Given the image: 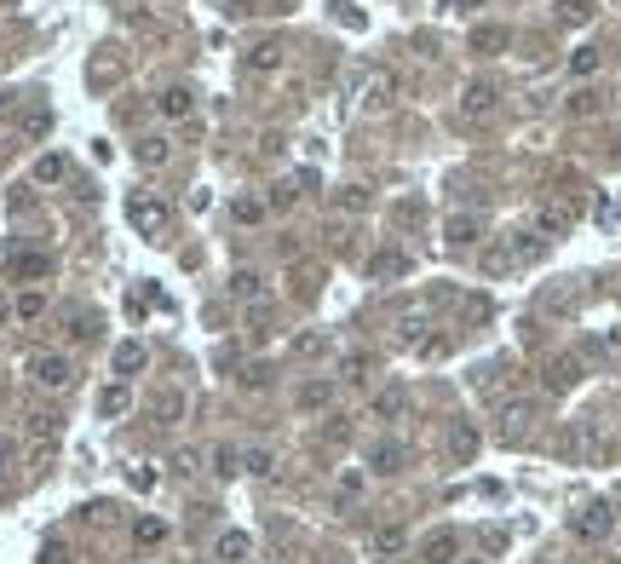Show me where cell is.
Returning a JSON list of instances; mask_svg holds the SVG:
<instances>
[{"label":"cell","instance_id":"8d00e7d4","mask_svg":"<svg viewBox=\"0 0 621 564\" xmlns=\"http://www.w3.org/2000/svg\"><path fill=\"white\" fill-rule=\"evenodd\" d=\"M477 6H484V0H449V12H460V18H472Z\"/></svg>","mask_w":621,"mask_h":564},{"label":"cell","instance_id":"3957f363","mask_svg":"<svg viewBox=\"0 0 621 564\" xmlns=\"http://www.w3.org/2000/svg\"><path fill=\"white\" fill-rule=\"evenodd\" d=\"M477 449H484V432L472 420H449V437H443V461L449 466H472Z\"/></svg>","mask_w":621,"mask_h":564},{"label":"cell","instance_id":"f546056e","mask_svg":"<svg viewBox=\"0 0 621 564\" xmlns=\"http://www.w3.org/2000/svg\"><path fill=\"white\" fill-rule=\"evenodd\" d=\"M29 432H35L41 444H52V437H58V415H29Z\"/></svg>","mask_w":621,"mask_h":564},{"label":"cell","instance_id":"d4e9b609","mask_svg":"<svg viewBox=\"0 0 621 564\" xmlns=\"http://www.w3.org/2000/svg\"><path fill=\"white\" fill-rule=\"evenodd\" d=\"M368 415H375V420H397V415H403V391H380Z\"/></svg>","mask_w":621,"mask_h":564},{"label":"cell","instance_id":"d590c367","mask_svg":"<svg viewBox=\"0 0 621 564\" xmlns=\"http://www.w3.org/2000/svg\"><path fill=\"white\" fill-rule=\"evenodd\" d=\"M173 473H196V449H179V456H173Z\"/></svg>","mask_w":621,"mask_h":564},{"label":"cell","instance_id":"ffe728a7","mask_svg":"<svg viewBox=\"0 0 621 564\" xmlns=\"http://www.w3.org/2000/svg\"><path fill=\"white\" fill-rule=\"evenodd\" d=\"M133 155H138V162H144V167H162L167 155H173V145H167L162 133H144V138H138V150H133Z\"/></svg>","mask_w":621,"mask_h":564},{"label":"cell","instance_id":"ac0fdd59","mask_svg":"<svg viewBox=\"0 0 621 564\" xmlns=\"http://www.w3.org/2000/svg\"><path fill=\"white\" fill-rule=\"evenodd\" d=\"M162 541H167V519H155V512L133 519V547H162Z\"/></svg>","mask_w":621,"mask_h":564},{"label":"cell","instance_id":"7c38bea8","mask_svg":"<svg viewBox=\"0 0 621 564\" xmlns=\"http://www.w3.org/2000/svg\"><path fill=\"white\" fill-rule=\"evenodd\" d=\"M110 363H116V374H121V381H127V374H138V369L150 363V346H144V340H121Z\"/></svg>","mask_w":621,"mask_h":564},{"label":"cell","instance_id":"4fadbf2b","mask_svg":"<svg viewBox=\"0 0 621 564\" xmlns=\"http://www.w3.org/2000/svg\"><path fill=\"white\" fill-rule=\"evenodd\" d=\"M293 403H300V415H322V409L334 403V381H305Z\"/></svg>","mask_w":621,"mask_h":564},{"label":"cell","instance_id":"52a82bcc","mask_svg":"<svg viewBox=\"0 0 621 564\" xmlns=\"http://www.w3.org/2000/svg\"><path fill=\"white\" fill-rule=\"evenodd\" d=\"M213 559H219V564H247V559H254V536H247V530H219Z\"/></svg>","mask_w":621,"mask_h":564},{"label":"cell","instance_id":"484cf974","mask_svg":"<svg viewBox=\"0 0 621 564\" xmlns=\"http://www.w3.org/2000/svg\"><path fill=\"white\" fill-rule=\"evenodd\" d=\"M598 70V46H581V52H570V75H576V81H581V75H593Z\"/></svg>","mask_w":621,"mask_h":564},{"label":"cell","instance_id":"7402d4cb","mask_svg":"<svg viewBox=\"0 0 621 564\" xmlns=\"http://www.w3.org/2000/svg\"><path fill=\"white\" fill-rule=\"evenodd\" d=\"M70 174V162H64V155H41V162H35V184H58V179H64Z\"/></svg>","mask_w":621,"mask_h":564},{"label":"cell","instance_id":"4dcf8cb0","mask_svg":"<svg viewBox=\"0 0 621 564\" xmlns=\"http://www.w3.org/2000/svg\"><path fill=\"white\" fill-rule=\"evenodd\" d=\"M236 219H242V225H254V219H265V202L242 196V202H236Z\"/></svg>","mask_w":621,"mask_h":564},{"label":"cell","instance_id":"6da1fadb","mask_svg":"<svg viewBox=\"0 0 621 564\" xmlns=\"http://www.w3.org/2000/svg\"><path fill=\"white\" fill-rule=\"evenodd\" d=\"M23 374H29L35 386H46V391H64V386L75 381V363H70L64 352H29Z\"/></svg>","mask_w":621,"mask_h":564},{"label":"cell","instance_id":"30bf717a","mask_svg":"<svg viewBox=\"0 0 621 564\" xmlns=\"http://www.w3.org/2000/svg\"><path fill=\"white\" fill-rule=\"evenodd\" d=\"M368 547H375V559H403V553H409V530H403V524H380Z\"/></svg>","mask_w":621,"mask_h":564},{"label":"cell","instance_id":"44dd1931","mask_svg":"<svg viewBox=\"0 0 621 564\" xmlns=\"http://www.w3.org/2000/svg\"><path fill=\"white\" fill-rule=\"evenodd\" d=\"M403 328V346H426V328H431V311L421 306V311H409V317L397 323Z\"/></svg>","mask_w":621,"mask_h":564},{"label":"cell","instance_id":"277c9868","mask_svg":"<svg viewBox=\"0 0 621 564\" xmlns=\"http://www.w3.org/2000/svg\"><path fill=\"white\" fill-rule=\"evenodd\" d=\"M535 420H541V409H535L530 398L506 403V409H501V437H506V444H524V437H530V427H535Z\"/></svg>","mask_w":621,"mask_h":564},{"label":"cell","instance_id":"e0dca14e","mask_svg":"<svg viewBox=\"0 0 621 564\" xmlns=\"http://www.w3.org/2000/svg\"><path fill=\"white\" fill-rule=\"evenodd\" d=\"M421 553H426V564H455V559H460V541L449 536V530H438V536H426Z\"/></svg>","mask_w":621,"mask_h":564},{"label":"cell","instance_id":"836d02e7","mask_svg":"<svg viewBox=\"0 0 621 564\" xmlns=\"http://www.w3.org/2000/svg\"><path fill=\"white\" fill-rule=\"evenodd\" d=\"M570 109H576V116H587V109H598V92H576V99H570Z\"/></svg>","mask_w":621,"mask_h":564},{"label":"cell","instance_id":"5b68a950","mask_svg":"<svg viewBox=\"0 0 621 564\" xmlns=\"http://www.w3.org/2000/svg\"><path fill=\"white\" fill-rule=\"evenodd\" d=\"M570 219H576V202H564V196H558V202H541L535 230H541V237H564V230H570Z\"/></svg>","mask_w":621,"mask_h":564},{"label":"cell","instance_id":"d6a6232c","mask_svg":"<svg viewBox=\"0 0 621 564\" xmlns=\"http://www.w3.org/2000/svg\"><path fill=\"white\" fill-rule=\"evenodd\" d=\"M357 495H363V473H346L339 478V501H357Z\"/></svg>","mask_w":621,"mask_h":564},{"label":"cell","instance_id":"8fae6325","mask_svg":"<svg viewBox=\"0 0 621 564\" xmlns=\"http://www.w3.org/2000/svg\"><path fill=\"white\" fill-rule=\"evenodd\" d=\"M443 237L455 248H472L477 237H484V219H477V213H455V219H443Z\"/></svg>","mask_w":621,"mask_h":564},{"label":"cell","instance_id":"8992f818","mask_svg":"<svg viewBox=\"0 0 621 564\" xmlns=\"http://www.w3.org/2000/svg\"><path fill=\"white\" fill-rule=\"evenodd\" d=\"M127 219H133V230H144V237H155V230L167 225V208L155 196H133L127 202Z\"/></svg>","mask_w":621,"mask_h":564},{"label":"cell","instance_id":"1f68e13d","mask_svg":"<svg viewBox=\"0 0 621 564\" xmlns=\"http://www.w3.org/2000/svg\"><path fill=\"white\" fill-rule=\"evenodd\" d=\"M495 46H506V29H477V52H495Z\"/></svg>","mask_w":621,"mask_h":564},{"label":"cell","instance_id":"2e32d148","mask_svg":"<svg viewBox=\"0 0 621 564\" xmlns=\"http://www.w3.org/2000/svg\"><path fill=\"white\" fill-rule=\"evenodd\" d=\"M489 109H495V87L489 81H472V87H466V99H460V116H489Z\"/></svg>","mask_w":621,"mask_h":564},{"label":"cell","instance_id":"ba28073f","mask_svg":"<svg viewBox=\"0 0 621 564\" xmlns=\"http://www.w3.org/2000/svg\"><path fill=\"white\" fill-rule=\"evenodd\" d=\"M403 461H409V449H403L397 437H380V444L368 449V466H375L380 478H397V473H403Z\"/></svg>","mask_w":621,"mask_h":564},{"label":"cell","instance_id":"9c48e42d","mask_svg":"<svg viewBox=\"0 0 621 564\" xmlns=\"http://www.w3.org/2000/svg\"><path fill=\"white\" fill-rule=\"evenodd\" d=\"M6 277H12V282H41V277H52V254H12V259H6Z\"/></svg>","mask_w":621,"mask_h":564},{"label":"cell","instance_id":"9a60e30c","mask_svg":"<svg viewBox=\"0 0 621 564\" xmlns=\"http://www.w3.org/2000/svg\"><path fill=\"white\" fill-rule=\"evenodd\" d=\"M127 409H133V391H127V381H116V386H104V391H98V415H104V420H121Z\"/></svg>","mask_w":621,"mask_h":564},{"label":"cell","instance_id":"d6986e66","mask_svg":"<svg viewBox=\"0 0 621 564\" xmlns=\"http://www.w3.org/2000/svg\"><path fill=\"white\" fill-rule=\"evenodd\" d=\"M12 317H18V323H41L46 317V294L41 288H23L18 300H12Z\"/></svg>","mask_w":621,"mask_h":564},{"label":"cell","instance_id":"4316f807","mask_svg":"<svg viewBox=\"0 0 621 564\" xmlns=\"http://www.w3.org/2000/svg\"><path fill=\"white\" fill-rule=\"evenodd\" d=\"M558 18H564V24H587V18H593V0H564Z\"/></svg>","mask_w":621,"mask_h":564},{"label":"cell","instance_id":"cb8c5ba5","mask_svg":"<svg viewBox=\"0 0 621 564\" xmlns=\"http://www.w3.org/2000/svg\"><path fill=\"white\" fill-rule=\"evenodd\" d=\"M213 473H219V478H236V473H242V456H236L230 444H219V449H213Z\"/></svg>","mask_w":621,"mask_h":564},{"label":"cell","instance_id":"603a6c76","mask_svg":"<svg viewBox=\"0 0 621 564\" xmlns=\"http://www.w3.org/2000/svg\"><path fill=\"white\" fill-rule=\"evenodd\" d=\"M576 369H581V363H576V357H558V363L547 369V386H552V391H564V386H576Z\"/></svg>","mask_w":621,"mask_h":564},{"label":"cell","instance_id":"e575fe53","mask_svg":"<svg viewBox=\"0 0 621 564\" xmlns=\"http://www.w3.org/2000/svg\"><path fill=\"white\" fill-rule=\"evenodd\" d=\"M385 271H403V254H380L375 259V277H385Z\"/></svg>","mask_w":621,"mask_h":564},{"label":"cell","instance_id":"74e56055","mask_svg":"<svg viewBox=\"0 0 621 564\" xmlns=\"http://www.w3.org/2000/svg\"><path fill=\"white\" fill-rule=\"evenodd\" d=\"M455 564H489V559H455Z\"/></svg>","mask_w":621,"mask_h":564},{"label":"cell","instance_id":"5bb4252c","mask_svg":"<svg viewBox=\"0 0 621 564\" xmlns=\"http://www.w3.org/2000/svg\"><path fill=\"white\" fill-rule=\"evenodd\" d=\"M155 109H162L167 121H184V116L196 109V92H190V87H167L162 99H155Z\"/></svg>","mask_w":621,"mask_h":564},{"label":"cell","instance_id":"f1b7e54d","mask_svg":"<svg viewBox=\"0 0 621 564\" xmlns=\"http://www.w3.org/2000/svg\"><path fill=\"white\" fill-rule=\"evenodd\" d=\"M247 473H254V478H271V473H276V456H271V449H254V456H247Z\"/></svg>","mask_w":621,"mask_h":564},{"label":"cell","instance_id":"83f0119b","mask_svg":"<svg viewBox=\"0 0 621 564\" xmlns=\"http://www.w3.org/2000/svg\"><path fill=\"white\" fill-rule=\"evenodd\" d=\"M230 294H236V300H254V294H259V277H254V271H236V277H230Z\"/></svg>","mask_w":621,"mask_h":564},{"label":"cell","instance_id":"7a4b0ae2","mask_svg":"<svg viewBox=\"0 0 621 564\" xmlns=\"http://www.w3.org/2000/svg\"><path fill=\"white\" fill-rule=\"evenodd\" d=\"M570 536L576 541H587V547H598V541H610L616 536V512L604 507V501H587V507L570 519Z\"/></svg>","mask_w":621,"mask_h":564}]
</instances>
